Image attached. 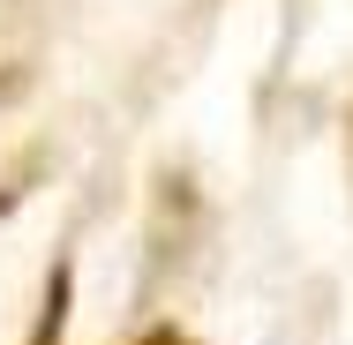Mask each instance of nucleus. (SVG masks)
<instances>
[{
    "label": "nucleus",
    "mask_w": 353,
    "mask_h": 345,
    "mask_svg": "<svg viewBox=\"0 0 353 345\" xmlns=\"http://www.w3.org/2000/svg\"><path fill=\"white\" fill-rule=\"evenodd\" d=\"M68 293H75V271H68V263H53V271H46V300H38V331H30V345H61Z\"/></svg>",
    "instance_id": "nucleus-1"
},
{
    "label": "nucleus",
    "mask_w": 353,
    "mask_h": 345,
    "mask_svg": "<svg viewBox=\"0 0 353 345\" xmlns=\"http://www.w3.org/2000/svg\"><path fill=\"white\" fill-rule=\"evenodd\" d=\"M143 345H188V338H181V331H150Z\"/></svg>",
    "instance_id": "nucleus-2"
}]
</instances>
